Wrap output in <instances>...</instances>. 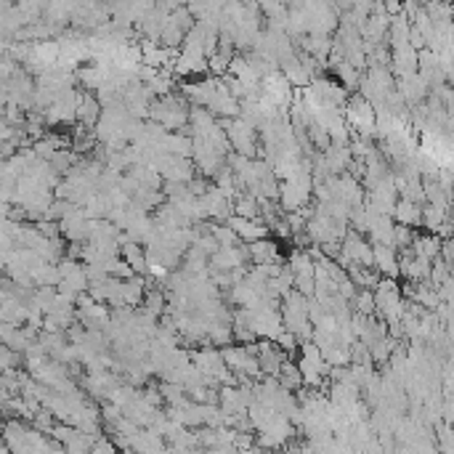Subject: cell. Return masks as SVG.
I'll use <instances>...</instances> for the list:
<instances>
[{"label": "cell", "mask_w": 454, "mask_h": 454, "mask_svg": "<svg viewBox=\"0 0 454 454\" xmlns=\"http://www.w3.org/2000/svg\"><path fill=\"white\" fill-rule=\"evenodd\" d=\"M441 247H444V242H441V237L433 232H428V234H417L414 237V242H412V250L417 252V255H425V258H438L441 255Z\"/></svg>", "instance_id": "obj_8"}, {"label": "cell", "mask_w": 454, "mask_h": 454, "mask_svg": "<svg viewBox=\"0 0 454 454\" xmlns=\"http://www.w3.org/2000/svg\"><path fill=\"white\" fill-rule=\"evenodd\" d=\"M192 109L186 107V99L181 96H162L160 101H151L149 107V120L160 122L168 131H181L189 122Z\"/></svg>", "instance_id": "obj_1"}, {"label": "cell", "mask_w": 454, "mask_h": 454, "mask_svg": "<svg viewBox=\"0 0 454 454\" xmlns=\"http://www.w3.org/2000/svg\"><path fill=\"white\" fill-rule=\"evenodd\" d=\"M223 131L229 136L234 151H239L244 157H255L258 154V128H252L250 122L242 117H223L221 120Z\"/></svg>", "instance_id": "obj_2"}, {"label": "cell", "mask_w": 454, "mask_h": 454, "mask_svg": "<svg viewBox=\"0 0 454 454\" xmlns=\"http://www.w3.org/2000/svg\"><path fill=\"white\" fill-rule=\"evenodd\" d=\"M226 223L239 234L242 242H255V239H263V237L271 234L269 223L263 221V218H244V215H237V212H234V215L226 218Z\"/></svg>", "instance_id": "obj_3"}, {"label": "cell", "mask_w": 454, "mask_h": 454, "mask_svg": "<svg viewBox=\"0 0 454 454\" xmlns=\"http://www.w3.org/2000/svg\"><path fill=\"white\" fill-rule=\"evenodd\" d=\"M101 112H104V104L99 101V96L80 93V104H77V122H80V125L96 128L101 120Z\"/></svg>", "instance_id": "obj_4"}, {"label": "cell", "mask_w": 454, "mask_h": 454, "mask_svg": "<svg viewBox=\"0 0 454 454\" xmlns=\"http://www.w3.org/2000/svg\"><path fill=\"white\" fill-rule=\"evenodd\" d=\"M449 221V210L446 207H438V205H431V202H425L423 207V226L428 232L438 234V229Z\"/></svg>", "instance_id": "obj_9"}, {"label": "cell", "mask_w": 454, "mask_h": 454, "mask_svg": "<svg viewBox=\"0 0 454 454\" xmlns=\"http://www.w3.org/2000/svg\"><path fill=\"white\" fill-rule=\"evenodd\" d=\"M279 383L284 385V388H290V391H301L303 385H306V380H303V372H301V367L298 364H293L290 359L282 364V372H279Z\"/></svg>", "instance_id": "obj_10"}, {"label": "cell", "mask_w": 454, "mask_h": 454, "mask_svg": "<svg viewBox=\"0 0 454 454\" xmlns=\"http://www.w3.org/2000/svg\"><path fill=\"white\" fill-rule=\"evenodd\" d=\"M423 207L425 205L409 200V197H399L394 218L399 223H406V226H414V229H417V226H423Z\"/></svg>", "instance_id": "obj_6"}, {"label": "cell", "mask_w": 454, "mask_h": 454, "mask_svg": "<svg viewBox=\"0 0 454 454\" xmlns=\"http://www.w3.org/2000/svg\"><path fill=\"white\" fill-rule=\"evenodd\" d=\"M247 250H250V261L258 266V263H276L279 261V247L271 239H255V242H247Z\"/></svg>", "instance_id": "obj_7"}, {"label": "cell", "mask_w": 454, "mask_h": 454, "mask_svg": "<svg viewBox=\"0 0 454 454\" xmlns=\"http://www.w3.org/2000/svg\"><path fill=\"white\" fill-rule=\"evenodd\" d=\"M374 269L383 276H399V252L394 244H374Z\"/></svg>", "instance_id": "obj_5"}]
</instances>
